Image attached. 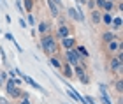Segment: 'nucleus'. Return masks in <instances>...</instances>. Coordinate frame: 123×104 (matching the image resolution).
<instances>
[{"label": "nucleus", "mask_w": 123, "mask_h": 104, "mask_svg": "<svg viewBox=\"0 0 123 104\" xmlns=\"http://www.w3.org/2000/svg\"><path fill=\"white\" fill-rule=\"evenodd\" d=\"M39 46L42 48V51L46 53V55H56V51H58V44H56V37H55L53 34H44V35H41V42H39Z\"/></svg>", "instance_id": "obj_1"}, {"label": "nucleus", "mask_w": 123, "mask_h": 104, "mask_svg": "<svg viewBox=\"0 0 123 104\" xmlns=\"http://www.w3.org/2000/svg\"><path fill=\"white\" fill-rule=\"evenodd\" d=\"M5 92H7V95L9 97H12V99H19V97H23L25 95V92L21 90V88H18V85L14 83V79L12 78H9L7 81H5Z\"/></svg>", "instance_id": "obj_2"}, {"label": "nucleus", "mask_w": 123, "mask_h": 104, "mask_svg": "<svg viewBox=\"0 0 123 104\" xmlns=\"http://www.w3.org/2000/svg\"><path fill=\"white\" fill-rule=\"evenodd\" d=\"M65 58H67V64H70V65H77V64H81V55L76 51V48L65 50Z\"/></svg>", "instance_id": "obj_3"}, {"label": "nucleus", "mask_w": 123, "mask_h": 104, "mask_svg": "<svg viewBox=\"0 0 123 104\" xmlns=\"http://www.w3.org/2000/svg\"><path fill=\"white\" fill-rule=\"evenodd\" d=\"M109 69H111V72H116L118 76H121V72H123V60L120 57H113L109 60Z\"/></svg>", "instance_id": "obj_4"}, {"label": "nucleus", "mask_w": 123, "mask_h": 104, "mask_svg": "<svg viewBox=\"0 0 123 104\" xmlns=\"http://www.w3.org/2000/svg\"><path fill=\"white\" fill-rule=\"evenodd\" d=\"M74 71H76L77 78H79V81H81L83 85H88V83H90V78H88V74H86V69L83 67L81 64H77V65H74Z\"/></svg>", "instance_id": "obj_5"}, {"label": "nucleus", "mask_w": 123, "mask_h": 104, "mask_svg": "<svg viewBox=\"0 0 123 104\" xmlns=\"http://www.w3.org/2000/svg\"><path fill=\"white\" fill-rule=\"evenodd\" d=\"M14 72H16V74H19V76H21V79H23L25 83H28V85H32V86H33V88H35V90H41L42 94H48V92L44 90V88H42L41 85H39V83H35V81H33L32 78H28V76H26V74H23V72H21L19 69H14Z\"/></svg>", "instance_id": "obj_6"}, {"label": "nucleus", "mask_w": 123, "mask_h": 104, "mask_svg": "<svg viewBox=\"0 0 123 104\" xmlns=\"http://www.w3.org/2000/svg\"><path fill=\"white\" fill-rule=\"evenodd\" d=\"M70 34H72V28L69 25H60L58 30H56V37H60V39H63V37L70 35Z\"/></svg>", "instance_id": "obj_7"}, {"label": "nucleus", "mask_w": 123, "mask_h": 104, "mask_svg": "<svg viewBox=\"0 0 123 104\" xmlns=\"http://www.w3.org/2000/svg\"><path fill=\"white\" fill-rule=\"evenodd\" d=\"M74 46H76V39L72 35H67V37L62 39V48H63V50H70V48H74Z\"/></svg>", "instance_id": "obj_8"}, {"label": "nucleus", "mask_w": 123, "mask_h": 104, "mask_svg": "<svg viewBox=\"0 0 123 104\" xmlns=\"http://www.w3.org/2000/svg\"><path fill=\"white\" fill-rule=\"evenodd\" d=\"M48 5H49V11H51L53 18H58V16H60V7L53 2V0H48Z\"/></svg>", "instance_id": "obj_9"}, {"label": "nucleus", "mask_w": 123, "mask_h": 104, "mask_svg": "<svg viewBox=\"0 0 123 104\" xmlns=\"http://www.w3.org/2000/svg\"><path fill=\"white\" fill-rule=\"evenodd\" d=\"M49 30H51V26H49V23H46V21H41V23H39V26H37V32H39L41 35L48 34Z\"/></svg>", "instance_id": "obj_10"}, {"label": "nucleus", "mask_w": 123, "mask_h": 104, "mask_svg": "<svg viewBox=\"0 0 123 104\" xmlns=\"http://www.w3.org/2000/svg\"><path fill=\"white\" fill-rule=\"evenodd\" d=\"M114 39H118V37H116V34H113L111 30H105L104 34H102V41L105 42V44H107V42H111V41H114Z\"/></svg>", "instance_id": "obj_11"}, {"label": "nucleus", "mask_w": 123, "mask_h": 104, "mask_svg": "<svg viewBox=\"0 0 123 104\" xmlns=\"http://www.w3.org/2000/svg\"><path fill=\"white\" fill-rule=\"evenodd\" d=\"M62 71H63L65 78H72V76H74V69H72L69 64H62Z\"/></svg>", "instance_id": "obj_12"}, {"label": "nucleus", "mask_w": 123, "mask_h": 104, "mask_svg": "<svg viewBox=\"0 0 123 104\" xmlns=\"http://www.w3.org/2000/svg\"><path fill=\"white\" fill-rule=\"evenodd\" d=\"M92 23L93 25H100V23H102V14H100L98 13V11H92Z\"/></svg>", "instance_id": "obj_13"}, {"label": "nucleus", "mask_w": 123, "mask_h": 104, "mask_svg": "<svg viewBox=\"0 0 123 104\" xmlns=\"http://www.w3.org/2000/svg\"><path fill=\"white\" fill-rule=\"evenodd\" d=\"M67 16H69L70 20L81 21V18H79V13H77V11H76V7H69V9H67Z\"/></svg>", "instance_id": "obj_14"}, {"label": "nucleus", "mask_w": 123, "mask_h": 104, "mask_svg": "<svg viewBox=\"0 0 123 104\" xmlns=\"http://www.w3.org/2000/svg\"><path fill=\"white\" fill-rule=\"evenodd\" d=\"M105 46H107V51H109V53H113V51H116V50H118V48L121 46V42H120L118 39H114V41L107 42V44H105Z\"/></svg>", "instance_id": "obj_15"}, {"label": "nucleus", "mask_w": 123, "mask_h": 104, "mask_svg": "<svg viewBox=\"0 0 123 104\" xmlns=\"http://www.w3.org/2000/svg\"><path fill=\"white\" fill-rule=\"evenodd\" d=\"M113 13H104L102 14V23L104 25H107V26H111V23H113Z\"/></svg>", "instance_id": "obj_16"}, {"label": "nucleus", "mask_w": 123, "mask_h": 104, "mask_svg": "<svg viewBox=\"0 0 123 104\" xmlns=\"http://www.w3.org/2000/svg\"><path fill=\"white\" fill-rule=\"evenodd\" d=\"M49 64H51L55 69H62V62H60V58L56 55H51V57H49Z\"/></svg>", "instance_id": "obj_17"}, {"label": "nucleus", "mask_w": 123, "mask_h": 104, "mask_svg": "<svg viewBox=\"0 0 123 104\" xmlns=\"http://www.w3.org/2000/svg\"><path fill=\"white\" fill-rule=\"evenodd\" d=\"M102 9L105 11V13H113V9H114V2H111V0H105L104 5H102Z\"/></svg>", "instance_id": "obj_18"}, {"label": "nucleus", "mask_w": 123, "mask_h": 104, "mask_svg": "<svg viewBox=\"0 0 123 104\" xmlns=\"http://www.w3.org/2000/svg\"><path fill=\"white\" fill-rule=\"evenodd\" d=\"M74 48H76V51H77V53L81 55V58H83V57H85V58H88V57H90V55H88V51H86V48H85V46H77V44H76Z\"/></svg>", "instance_id": "obj_19"}, {"label": "nucleus", "mask_w": 123, "mask_h": 104, "mask_svg": "<svg viewBox=\"0 0 123 104\" xmlns=\"http://www.w3.org/2000/svg\"><path fill=\"white\" fill-rule=\"evenodd\" d=\"M5 37H7V39H9V41H12V44L16 46V50H18L19 53H21V51H23V50H21V46L18 44V42H16V39H14V35H12V34H5Z\"/></svg>", "instance_id": "obj_20"}, {"label": "nucleus", "mask_w": 123, "mask_h": 104, "mask_svg": "<svg viewBox=\"0 0 123 104\" xmlns=\"http://www.w3.org/2000/svg\"><path fill=\"white\" fill-rule=\"evenodd\" d=\"M111 25L114 26V30H120V28H121V18H120V16L113 18V23H111Z\"/></svg>", "instance_id": "obj_21"}, {"label": "nucleus", "mask_w": 123, "mask_h": 104, "mask_svg": "<svg viewBox=\"0 0 123 104\" xmlns=\"http://www.w3.org/2000/svg\"><path fill=\"white\" fill-rule=\"evenodd\" d=\"M114 88H116V92H118V94H121V92H123V81H121V78H118V79H116Z\"/></svg>", "instance_id": "obj_22"}, {"label": "nucleus", "mask_w": 123, "mask_h": 104, "mask_svg": "<svg viewBox=\"0 0 123 104\" xmlns=\"http://www.w3.org/2000/svg\"><path fill=\"white\" fill-rule=\"evenodd\" d=\"M23 5H25V9H26V13H32V9H33V0H25Z\"/></svg>", "instance_id": "obj_23"}, {"label": "nucleus", "mask_w": 123, "mask_h": 104, "mask_svg": "<svg viewBox=\"0 0 123 104\" xmlns=\"http://www.w3.org/2000/svg\"><path fill=\"white\" fill-rule=\"evenodd\" d=\"M0 55H2V64H4V65H9V64H7V57H5V51H4L2 46H0Z\"/></svg>", "instance_id": "obj_24"}, {"label": "nucleus", "mask_w": 123, "mask_h": 104, "mask_svg": "<svg viewBox=\"0 0 123 104\" xmlns=\"http://www.w3.org/2000/svg\"><path fill=\"white\" fill-rule=\"evenodd\" d=\"M0 78H2V81H4V83H5V81H7V79H9V74H7V72H5V71H0Z\"/></svg>", "instance_id": "obj_25"}, {"label": "nucleus", "mask_w": 123, "mask_h": 104, "mask_svg": "<svg viewBox=\"0 0 123 104\" xmlns=\"http://www.w3.org/2000/svg\"><path fill=\"white\" fill-rule=\"evenodd\" d=\"M19 99H21V101H19V104H30V101H28V95H26V94H25L23 97H19Z\"/></svg>", "instance_id": "obj_26"}, {"label": "nucleus", "mask_w": 123, "mask_h": 104, "mask_svg": "<svg viewBox=\"0 0 123 104\" xmlns=\"http://www.w3.org/2000/svg\"><path fill=\"white\" fill-rule=\"evenodd\" d=\"M28 23H30V25H35V18H33L30 13H28Z\"/></svg>", "instance_id": "obj_27"}, {"label": "nucleus", "mask_w": 123, "mask_h": 104, "mask_svg": "<svg viewBox=\"0 0 123 104\" xmlns=\"http://www.w3.org/2000/svg\"><path fill=\"white\" fill-rule=\"evenodd\" d=\"M104 2H105V0H95V5H97V7H100V9H102V5H104Z\"/></svg>", "instance_id": "obj_28"}, {"label": "nucleus", "mask_w": 123, "mask_h": 104, "mask_svg": "<svg viewBox=\"0 0 123 104\" xmlns=\"http://www.w3.org/2000/svg\"><path fill=\"white\" fill-rule=\"evenodd\" d=\"M88 7H90L92 11L95 9V0H88Z\"/></svg>", "instance_id": "obj_29"}, {"label": "nucleus", "mask_w": 123, "mask_h": 104, "mask_svg": "<svg viewBox=\"0 0 123 104\" xmlns=\"http://www.w3.org/2000/svg\"><path fill=\"white\" fill-rule=\"evenodd\" d=\"M0 104H11V102L5 99V97H0Z\"/></svg>", "instance_id": "obj_30"}, {"label": "nucleus", "mask_w": 123, "mask_h": 104, "mask_svg": "<svg viewBox=\"0 0 123 104\" xmlns=\"http://www.w3.org/2000/svg\"><path fill=\"white\" fill-rule=\"evenodd\" d=\"M53 2H55V4H56V5H58V7H62V5H63V4H62V0H53Z\"/></svg>", "instance_id": "obj_31"}, {"label": "nucleus", "mask_w": 123, "mask_h": 104, "mask_svg": "<svg viewBox=\"0 0 123 104\" xmlns=\"http://www.w3.org/2000/svg\"><path fill=\"white\" fill-rule=\"evenodd\" d=\"M19 25L23 26V28H26V23H25V20H19Z\"/></svg>", "instance_id": "obj_32"}, {"label": "nucleus", "mask_w": 123, "mask_h": 104, "mask_svg": "<svg viewBox=\"0 0 123 104\" xmlns=\"http://www.w3.org/2000/svg\"><path fill=\"white\" fill-rule=\"evenodd\" d=\"M5 83H4V81H2V78H0V88H2V86H4Z\"/></svg>", "instance_id": "obj_33"}, {"label": "nucleus", "mask_w": 123, "mask_h": 104, "mask_svg": "<svg viewBox=\"0 0 123 104\" xmlns=\"http://www.w3.org/2000/svg\"><path fill=\"white\" fill-rule=\"evenodd\" d=\"M0 2H2V0H0Z\"/></svg>", "instance_id": "obj_34"}]
</instances>
